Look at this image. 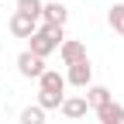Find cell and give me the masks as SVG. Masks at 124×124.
<instances>
[{
  "label": "cell",
  "instance_id": "1",
  "mask_svg": "<svg viewBox=\"0 0 124 124\" xmlns=\"http://www.w3.org/2000/svg\"><path fill=\"white\" fill-rule=\"evenodd\" d=\"M66 41V28H52V24H38V31L28 38V52L38 59H48L52 52H59V45Z\"/></svg>",
  "mask_w": 124,
  "mask_h": 124
},
{
  "label": "cell",
  "instance_id": "2",
  "mask_svg": "<svg viewBox=\"0 0 124 124\" xmlns=\"http://www.w3.org/2000/svg\"><path fill=\"white\" fill-rule=\"evenodd\" d=\"M66 86H76V90L93 86V66H90V59L76 62V66H66Z\"/></svg>",
  "mask_w": 124,
  "mask_h": 124
},
{
  "label": "cell",
  "instance_id": "3",
  "mask_svg": "<svg viewBox=\"0 0 124 124\" xmlns=\"http://www.w3.org/2000/svg\"><path fill=\"white\" fill-rule=\"evenodd\" d=\"M59 59H62V66H76V62H83L90 55H86V45L79 38H66V41L59 45Z\"/></svg>",
  "mask_w": 124,
  "mask_h": 124
},
{
  "label": "cell",
  "instance_id": "4",
  "mask_svg": "<svg viewBox=\"0 0 124 124\" xmlns=\"http://www.w3.org/2000/svg\"><path fill=\"white\" fill-rule=\"evenodd\" d=\"M17 72L24 76V79H38V76L45 72V59H38V55H31L28 48L17 55Z\"/></svg>",
  "mask_w": 124,
  "mask_h": 124
},
{
  "label": "cell",
  "instance_id": "5",
  "mask_svg": "<svg viewBox=\"0 0 124 124\" xmlns=\"http://www.w3.org/2000/svg\"><path fill=\"white\" fill-rule=\"evenodd\" d=\"M66 21H69V10H66V4L52 0V4H45V7H41V24H52V28H66Z\"/></svg>",
  "mask_w": 124,
  "mask_h": 124
},
{
  "label": "cell",
  "instance_id": "6",
  "mask_svg": "<svg viewBox=\"0 0 124 124\" xmlns=\"http://www.w3.org/2000/svg\"><path fill=\"white\" fill-rule=\"evenodd\" d=\"M38 90L41 93H62V97H66V76L59 69H45L38 76Z\"/></svg>",
  "mask_w": 124,
  "mask_h": 124
},
{
  "label": "cell",
  "instance_id": "7",
  "mask_svg": "<svg viewBox=\"0 0 124 124\" xmlns=\"http://www.w3.org/2000/svg\"><path fill=\"white\" fill-rule=\"evenodd\" d=\"M7 28H10V35H14V38H31V35L38 31V21H31V17H24V14H17V10H14Z\"/></svg>",
  "mask_w": 124,
  "mask_h": 124
},
{
  "label": "cell",
  "instance_id": "8",
  "mask_svg": "<svg viewBox=\"0 0 124 124\" xmlns=\"http://www.w3.org/2000/svg\"><path fill=\"white\" fill-rule=\"evenodd\" d=\"M59 110H62V117L79 121V117H86V114H90V103H86V97H66Z\"/></svg>",
  "mask_w": 124,
  "mask_h": 124
},
{
  "label": "cell",
  "instance_id": "9",
  "mask_svg": "<svg viewBox=\"0 0 124 124\" xmlns=\"http://www.w3.org/2000/svg\"><path fill=\"white\" fill-rule=\"evenodd\" d=\"M97 121H100V124H124V107L114 103V100L103 103L100 110H97Z\"/></svg>",
  "mask_w": 124,
  "mask_h": 124
},
{
  "label": "cell",
  "instance_id": "10",
  "mask_svg": "<svg viewBox=\"0 0 124 124\" xmlns=\"http://www.w3.org/2000/svg\"><path fill=\"white\" fill-rule=\"evenodd\" d=\"M110 100H114V97H110V90H107V86H97V83L86 86V103H90V110H100V107L110 103Z\"/></svg>",
  "mask_w": 124,
  "mask_h": 124
},
{
  "label": "cell",
  "instance_id": "11",
  "mask_svg": "<svg viewBox=\"0 0 124 124\" xmlns=\"http://www.w3.org/2000/svg\"><path fill=\"white\" fill-rule=\"evenodd\" d=\"M107 24H110L114 35L124 38V4H110V7H107Z\"/></svg>",
  "mask_w": 124,
  "mask_h": 124
},
{
  "label": "cell",
  "instance_id": "12",
  "mask_svg": "<svg viewBox=\"0 0 124 124\" xmlns=\"http://www.w3.org/2000/svg\"><path fill=\"white\" fill-rule=\"evenodd\" d=\"M41 7H45V0H17V14H24L38 24H41Z\"/></svg>",
  "mask_w": 124,
  "mask_h": 124
},
{
  "label": "cell",
  "instance_id": "13",
  "mask_svg": "<svg viewBox=\"0 0 124 124\" xmlns=\"http://www.w3.org/2000/svg\"><path fill=\"white\" fill-rule=\"evenodd\" d=\"M62 100H66L62 93H41V90H38V100H35V103L41 107V110H59Z\"/></svg>",
  "mask_w": 124,
  "mask_h": 124
},
{
  "label": "cell",
  "instance_id": "14",
  "mask_svg": "<svg viewBox=\"0 0 124 124\" xmlns=\"http://www.w3.org/2000/svg\"><path fill=\"white\" fill-rule=\"evenodd\" d=\"M21 124H45V110H41L38 103L24 107V110H21Z\"/></svg>",
  "mask_w": 124,
  "mask_h": 124
}]
</instances>
